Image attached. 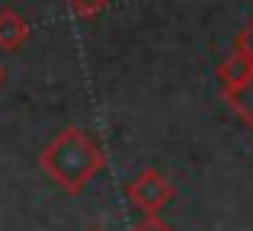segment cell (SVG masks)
Listing matches in <instances>:
<instances>
[{"mask_svg": "<svg viewBox=\"0 0 253 231\" xmlns=\"http://www.w3.org/2000/svg\"><path fill=\"white\" fill-rule=\"evenodd\" d=\"M106 157L99 151V144L86 135L84 129H64L45 144V151L39 154V167L42 174L55 183L58 189L77 196L93 177L103 170Z\"/></svg>", "mask_w": 253, "mask_h": 231, "instance_id": "obj_1", "label": "cell"}, {"mask_svg": "<svg viewBox=\"0 0 253 231\" xmlns=\"http://www.w3.org/2000/svg\"><path fill=\"white\" fill-rule=\"evenodd\" d=\"M125 196H128L131 206H138L144 215H154V212H161V209L173 199V183L161 174V170L148 167V170H141V174L125 186Z\"/></svg>", "mask_w": 253, "mask_h": 231, "instance_id": "obj_2", "label": "cell"}, {"mask_svg": "<svg viewBox=\"0 0 253 231\" xmlns=\"http://www.w3.org/2000/svg\"><path fill=\"white\" fill-rule=\"evenodd\" d=\"M29 39V23L16 10L3 6L0 10V51H16Z\"/></svg>", "mask_w": 253, "mask_h": 231, "instance_id": "obj_3", "label": "cell"}, {"mask_svg": "<svg viewBox=\"0 0 253 231\" xmlns=\"http://www.w3.org/2000/svg\"><path fill=\"white\" fill-rule=\"evenodd\" d=\"M250 74H253V61H250L247 55H241V51L234 48L221 64H218V84H221V93H224V90L241 87V84L247 81Z\"/></svg>", "mask_w": 253, "mask_h": 231, "instance_id": "obj_4", "label": "cell"}, {"mask_svg": "<svg viewBox=\"0 0 253 231\" xmlns=\"http://www.w3.org/2000/svg\"><path fill=\"white\" fill-rule=\"evenodd\" d=\"M224 103H228V106L241 116V122L253 132V74L241 84V87L224 90Z\"/></svg>", "mask_w": 253, "mask_h": 231, "instance_id": "obj_5", "label": "cell"}, {"mask_svg": "<svg viewBox=\"0 0 253 231\" xmlns=\"http://www.w3.org/2000/svg\"><path fill=\"white\" fill-rule=\"evenodd\" d=\"M68 3H71V10H74L81 19H90V16H96L99 10H106L109 0H68Z\"/></svg>", "mask_w": 253, "mask_h": 231, "instance_id": "obj_6", "label": "cell"}, {"mask_svg": "<svg viewBox=\"0 0 253 231\" xmlns=\"http://www.w3.org/2000/svg\"><path fill=\"white\" fill-rule=\"evenodd\" d=\"M135 231H173V228L161 219V212H154V215H144V219L135 225Z\"/></svg>", "mask_w": 253, "mask_h": 231, "instance_id": "obj_7", "label": "cell"}, {"mask_svg": "<svg viewBox=\"0 0 253 231\" xmlns=\"http://www.w3.org/2000/svg\"><path fill=\"white\" fill-rule=\"evenodd\" d=\"M234 48L241 51V55H247L250 61H253V23L247 26V29L241 32V36H237V42H234Z\"/></svg>", "mask_w": 253, "mask_h": 231, "instance_id": "obj_8", "label": "cell"}, {"mask_svg": "<svg viewBox=\"0 0 253 231\" xmlns=\"http://www.w3.org/2000/svg\"><path fill=\"white\" fill-rule=\"evenodd\" d=\"M0 84H3V68H0Z\"/></svg>", "mask_w": 253, "mask_h": 231, "instance_id": "obj_9", "label": "cell"}, {"mask_svg": "<svg viewBox=\"0 0 253 231\" xmlns=\"http://www.w3.org/2000/svg\"><path fill=\"white\" fill-rule=\"evenodd\" d=\"M93 231H99V228H93Z\"/></svg>", "mask_w": 253, "mask_h": 231, "instance_id": "obj_10", "label": "cell"}]
</instances>
